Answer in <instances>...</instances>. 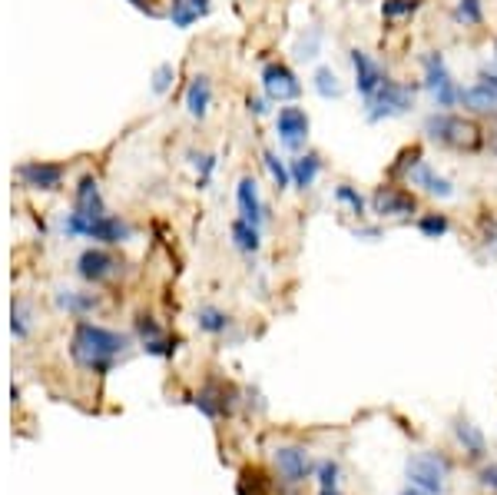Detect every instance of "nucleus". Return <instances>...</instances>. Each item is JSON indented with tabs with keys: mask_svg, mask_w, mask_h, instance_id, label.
I'll list each match as a JSON object with an SVG mask.
<instances>
[{
	"mask_svg": "<svg viewBox=\"0 0 497 495\" xmlns=\"http://www.w3.org/2000/svg\"><path fill=\"white\" fill-rule=\"evenodd\" d=\"M130 336L116 330H106L100 322L80 320L73 326L70 336V360L80 366L83 372H110L116 360H123L130 352Z\"/></svg>",
	"mask_w": 497,
	"mask_h": 495,
	"instance_id": "f257e3e1",
	"label": "nucleus"
},
{
	"mask_svg": "<svg viewBox=\"0 0 497 495\" xmlns=\"http://www.w3.org/2000/svg\"><path fill=\"white\" fill-rule=\"evenodd\" d=\"M425 140L437 144L441 150L451 154H467L474 156L487 146V130L481 126V120L471 114H455V110H431L425 117Z\"/></svg>",
	"mask_w": 497,
	"mask_h": 495,
	"instance_id": "f03ea898",
	"label": "nucleus"
},
{
	"mask_svg": "<svg viewBox=\"0 0 497 495\" xmlns=\"http://www.w3.org/2000/svg\"><path fill=\"white\" fill-rule=\"evenodd\" d=\"M63 237H80V239H93L100 247H120V243H130L133 239V227L123 217H113V213H103V217H87V213H63L60 219Z\"/></svg>",
	"mask_w": 497,
	"mask_h": 495,
	"instance_id": "7ed1b4c3",
	"label": "nucleus"
},
{
	"mask_svg": "<svg viewBox=\"0 0 497 495\" xmlns=\"http://www.w3.org/2000/svg\"><path fill=\"white\" fill-rule=\"evenodd\" d=\"M421 87L431 93V100H435V110H455L461 107V83L455 80V73L447 67L445 53L441 51H425L421 53Z\"/></svg>",
	"mask_w": 497,
	"mask_h": 495,
	"instance_id": "20e7f679",
	"label": "nucleus"
},
{
	"mask_svg": "<svg viewBox=\"0 0 497 495\" xmlns=\"http://www.w3.org/2000/svg\"><path fill=\"white\" fill-rule=\"evenodd\" d=\"M415 100H418V87L388 77L372 97H365V120L368 124H382V120L405 117L415 110Z\"/></svg>",
	"mask_w": 497,
	"mask_h": 495,
	"instance_id": "39448f33",
	"label": "nucleus"
},
{
	"mask_svg": "<svg viewBox=\"0 0 497 495\" xmlns=\"http://www.w3.org/2000/svg\"><path fill=\"white\" fill-rule=\"evenodd\" d=\"M368 210H372L378 219H411L418 210H421V203H418L415 190H408V186L398 183V180H385L382 186L372 190Z\"/></svg>",
	"mask_w": 497,
	"mask_h": 495,
	"instance_id": "423d86ee",
	"label": "nucleus"
},
{
	"mask_svg": "<svg viewBox=\"0 0 497 495\" xmlns=\"http://www.w3.org/2000/svg\"><path fill=\"white\" fill-rule=\"evenodd\" d=\"M461 107H465L471 117L497 120V61L494 67H481V70H477V80L461 90Z\"/></svg>",
	"mask_w": 497,
	"mask_h": 495,
	"instance_id": "0eeeda50",
	"label": "nucleus"
},
{
	"mask_svg": "<svg viewBox=\"0 0 497 495\" xmlns=\"http://www.w3.org/2000/svg\"><path fill=\"white\" fill-rule=\"evenodd\" d=\"M259 83H262V93L272 104H295L302 97V80L285 61L265 63L262 73H259Z\"/></svg>",
	"mask_w": 497,
	"mask_h": 495,
	"instance_id": "6e6552de",
	"label": "nucleus"
},
{
	"mask_svg": "<svg viewBox=\"0 0 497 495\" xmlns=\"http://www.w3.org/2000/svg\"><path fill=\"white\" fill-rule=\"evenodd\" d=\"M408 472V482L418 485V489H425L431 495H445L447 489V462L441 455L435 453H418L408 459L405 465Z\"/></svg>",
	"mask_w": 497,
	"mask_h": 495,
	"instance_id": "1a4fd4ad",
	"label": "nucleus"
},
{
	"mask_svg": "<svg viewBox=\"0 0 497 495\" xmlns=\"http://www.w3.org/2000/svg\"><path fill=\"white\" fill-rule=\"evenodd\" d=\"M120 273H123V259L113 257L106 247H90L77 257V276H80L83 283H90V286H103V283L116 279Z\"/></svg>",
	"mask_w": 497,
	"mask_h": 495,
	"instance_id": "9d476101",
	"label": "nucleus"
},
{
	"mask_svg": "<svg viewBox=\"0 0 497 495\" xmlns=\"http://www.w3.org/2000/svg\"><path fill=\"white\" fill-rule=\"evenodd\" d=\"M308 130H312V120L305 114V107H279V114H275V136H279V144L282 150L289 154H302V146L308 144Z\"/></svg>",
	"mask_w": 497,
	"mask_h": 495,
	"instance_id": "9b49d317",
	"label": "nucleus"
},
{
	"mask_svg": "<svg viewBox=\"0 0 497 495\" xmlns=\"http://www.w3.org/2000/svg\"><path fill=\"white\" fill-rule=\"evenodd\" d=\"M17 183L27 186V190H43V193H57L63 183H67V166L63 163H51V160H27L14 170Z\"/></svg>",
	"mask_w": 497,
	"mask_h": 495,
	"instance_id": "f8f14e48",
	"label": "nucleus"
},
{
	"mask_svg": "<svg viewBox=\"0 0 497 495\" xmlns=\"http://www.w3.org/2000/svg\"><path fill=\"white\" fill-rule=\"evenodd\" d=\"M272 465H275V472L292 485L305 482V479L312 475V455H308L305 445H275Z\"/></svg>",
	"mask_w": 497,
	"mask_h": 495,
	"instance_id": "ddd939ff",
	"label": "nucleus"
},
{
	"mask_svg": "<svg viewBox=\"0 0 497 495\" xmlns=\"http://www.w3.org/2000/svg\"><path fill=\"white\" fill-rule=\"evenodd\" d=\"M348 61H352V70H355V90L362 93V100L372 97V93L388 80L385 67H382L368 51H362V47H352V51H348Z\"/></svg>",
	"mask_w": 497,
	"mask_h": 495,
	"instance_id": "4468645a",
	"label": "nucleus"
},
{
	"mask_svg": "<svg viewBox=\"0 0 497 495\" xmlns=\"http://www.w3.org/2000/svg\"><path fill=\"white\" fill-rule=\"evenodd\" d=\"M235 207H239V217L249 219L253 227L262 229L265 219H269V210H265L262 196H259V180L255 176H239V183H235Z\"/></svg>",
	"mask_w": 497,
	"mask_h": 495,
	"instance_id": "2eb2a0df",
	"label": "nucleus"
},
{
	"mask_svg": "<svg viewBox=\"0 0 497 495\" xmlns=\"http://www.w3.org/2000/svg\"><path fill=\"white\" fill-rule=\"evenodd\" d=\"M183 107L193 120H206L209 117V107H213V80H209V73H196L193 80L186 83Z\"/></svg>",
	"mask_w": 497,
	"mask_h": 495,
	"instance_id": "dca6fc26",
	"label": "nucleus"
},
{
	"mask_svg": "<svg viewBox=\"0 0 497 495\" xmlns=\"http://www.w3.org/2000/svg\"><path fill=\"white\" fill-rule=\"evenodd\" d=\"M408 186H418V190H425L428 196H437V200L455 196V183H451L447 176L437 173V170L428 163V160H421V163L411 170V176H408Z\"/></svg>",
	"mask_w": 497,
	"mask_h": 495,
	"instance_id": "f3484780",
	"label": "nucleus"
},
{
	"mask_svg": "<svg viewBox=\"0 0 497 495\" xmlns=\"http://www.w3.org/2000/svg\"><path fill=\"white\" fill-rule=\"evenodd\" d=\"M73 210H77V213H87V217H103V213H106L100 183H97V176L93 173L80 176V183L73 190Z\"/></svg>",
	"mask_w": 497,
	"mask_h": 495,
	"instance_id": "a211bd4d",
	"label": "nucleus"
},
{
	"mask_svg": "<svg viewBox=\"0 0 497 495\" xmlns=\"http://www.w3.org/2000/svg\"><path fill=\"white\" fill-rule=\"evenodd\" d=\"M209 14H213V0H170L166 17H170L173 27L189 31L196 21H203V17H209Z\"/></svg>",
	"mask_w": 497,
	"mask_h": 495,
	"instance_id": "6ab92c4d",
	"label": "nucleus"
},
{
	"mask_svg": "<svg viewBox=\"0 0 497 495\" xmlns=\"http://www.w3.org/2000/svg\"><path fill=\"white\" fill-rule=\"evenodd\" d=\"M325 160L315 150H305V154H295V160H289V170H292V186L295 190H312L318 173H322Z\"/></svg>",
	"mask_w": 497,
	"mask_h": 495,
	"instance_id": "aec40b11",
	"label": "nucleus"
},
{
	"mask_svg": "<svg viewBox=\"0 0 497 495\" xmlns=\"http://www.w3.org/2000/svg\"><path fill=\"white\" fill-rule=\"evenodd\" d=\"M53 303H57V310L60 313L77 316V320H83L87 313L97 310V296H93V293H83V289H73V286H57Z\"/></svg>",
	"mask_w": 497,
	"mask_h": 495,
	"instance_id": "412c9836",
	"label": "nucleus"
},
{
	"mask_svg": "<svg viewBox=\"0 0 497 495\" xmlns=\"http://www.w3.org/2000/svg\"><path fill=\"white\" fill-rule=\"evenodd\" d=\"M196 406H199L209 419H219V416H225L229 406H233V389H225L219 382H209V386H203V389L196 392Z\"/></svg>",
	"mask_w": 497,
	"mask_h": 495,
	"instance_id": "4be33fe9",
	"label": "nucleus"
},
{
	"mask_svg": "<svg viewBox=\"0 0 497 495\" xmlns=\"http://www.w3.org/2000/svg\"><path fill=\"white\" fill-rule=\"evenodd\" d=\"M455 439H457V445L465 449L471 459H484V453H487V443H484V433L477 429L471 419H455Z\"/></svg>",
	"mask_w": 497,
	"mask_h": 495,
	"instance_id": "5701e85b",
	"label": "nucleus"
},
{
	"mask_svg": "<svg viewBox=\"0 0 497 495\" xmlns=\"http://www.w3.org/2000/svg\"><path fill=\"white\" fill-rule=\"evenodd\" d=\"M229 237H233V247L245 257H255L259 249H262V229L253 227L249 219H233V227H229Z\"/></svg>",
	"mask_w": 497,
	"mask_h": 495,
	"instance_id": "b1692460",
	"label": "nucleus"
},
{
	"mask_svg": "<svg viewBox=\"0 0 497 495\" xmlns=\"http://www.w3.org/2000/svg\"><path fill=\"white\" fill-rule=\"evenodd\" d=\"M425 160V146L421 144H411V146H401L398 156L388 163V180H398V183H408V176L415 170L418 163Z\"/></svg>",
	"mask_w": 497,
	"mask_h": 495,
	"instance_id": "393cba45",
	"label": "nucleus"
},
{
	"mask_svg": "<svg viewBox=\"0 0 497 495\" xmlns=\"http://www.w3.org/2000/svg\"><path fill=\"white\" fill-rule=\"evenodd\" d=\"M196 326H199L206 336H223V332H229V326H233V316L225 310H219V306H199V310H196Z\"/></svg>",
	"mask_w": 497,
	"mask_h": 495,
	"instance_id": "a878e982",
	"label": "nucleus"
},
{
	"mask_svg": "<svg viewBox=\"0 0 497 495\" xmlns=\"http://www.w3.org/2000/svg\"><path fill=\"white\" fill-rule=\"evenodd\" d=\"M312 90L322 97V100H338L342 93H345V87H342V77H338L332 67H315L312 70Z\"/></svg>",
	"mask_w": 497,
	"mask_h": 495,
	"instance_id": "bb28decb",
	"label": "nucleus"
},
{
	"mask_svg": "<svg viewBox=\"0 0 497 495\" xmlns=\"http://www.w3.org/2000/svg\"><path fill=\"white\" fill-rule=\"evenodd\" d=\"M457 27H467V31H477L484 27V0H455V11H451Z\"/></svg>",
	"mask_w": 497,
	"mask_h": 495,
	"instance_id": "cd10ccee",
	"label": "nucleus"
},
{
	"mask_svg": "<svg viewBox=\"0 0 497 495\" xmlns=\"http://www.w3.org/2000/svg\"><path fill=\"white\" fill-rule=\"evenodd\" d=\"M33 330V310H31V303L27 300H14L11 306V332H14V340H27Z\"/></svg>",
	"mask_w": 497,
	"mask_h": 495,
	"instance_id": "c85d7f7f",
	"label": "nucleus"
},
{
	"mask_svg": "<svg viewBox=\"0 0 497 495\" xmlns=\"http://www.w3.org/2000/svg\"><path fill=\"white\" fill-rule=\"evenodd\" d=\"M262 163H265V170H269V176H272V183L279 193L292 186V170H289V163H285L275 150H262Z\"/></svg>",
	"mask_w": 497,
	"mask_h": 495,
	"instance_id": "c756f323",
	"label": "nucleus"
},
{
	"mask_svg": "<svg viewBox=\"0 0 497 495\" xmlns=\"http://www.w3.org/2000/svg\"><path fill=\"white\" fill-rule=\"evenodd\" d=\"M322 43H325L322 27L312 23V27H305V33L299 37V43H295V57H299V61H315V57L322 53Z\"/></svg>",
	"mask_w": 497,
	"mask_h": 495,
	"instance_id": "7c9ffc66",
	"label": "nucleus"
},
{
	"mask_svg": "<svg viewBox=\"0 0 497 495\" xmlns=\"http://www.w3.org/2000/svg\"><path fill=\"white\" fill-rule=\"evenodd\" d=\"M421 7H425V0H382V17H385V23L408 21V17H415Z\"/></svg>",
	"mask_w": 497,
	"mask_h": 495,
	"instance_id": "2f4dec72",
	"label": "nucleus"
},
{
	"mask_svg": "<svg viewBox=\"0 0 497 495\" xmlns=\"http://www.w3.org/2000/svg\"><path fill=\"white\" fill-rule=\"evenodd\" d=\"M332 196H336V203L348 207V213H352V217L362 219V217L368 213V200H365L362 193H358V190H355L352 183H338V186H336V193H332Z\"/></svg>",
	"mask_w": 497,
	"mask_h": 495,
	"instance_id": "473e14b6",
	"label": "nucleus"
},
{
	"mask_svg": "<svg viewBox=\"0 0 497 495\" xmlns=\"http://www.w3.org/2000/svg\"><path fill=\"white\" fill-rule=\"evenodd\" d=\"M418 233L425 239H441L451 233V219H447V213H421L418 217Z\"/></svg>",
	"mask_w": 497,
	"mask_h": 495,
	"instance_id": "72a5a7b5",
	"label": "nucleus"
},
{
	"mask_svg": "<svg viewBox=\"0 0 497 495\" xmlns=\"http://www.w3.org/2000/svg\"><path fill=\"white\" fill-rule=\"evenodd\" d=\"M176 83V63L162 61L152 67V77H150V90L156 93V97H166V93L173 90Z\"/></svg>",
	"mask_w": 497,
	"mask_h": 495,
	"instance_id": "f704fd0d",
	"label": "nucleus"
},
{
	"mask_svg": "<svg viewBox=\"0 0 497 495\" xmlns=\"http://www.w3.org/2000/svg\"><path fill=\"white\" fill-rule=\"evenodd\" d=\"M189 163L196 166V183H199V190H206L209 180H213V173H216V156L213 154H189Z\"/></svg>",
	"mask_w": 497,
	"mask_h": 495,
	"instance_id": "c9c22d12",
	"label": "nucleus"
},
{
	"mask_svg": "<svg viewBox=\"0 0 497 495\" xmlns=\"http://www.w3.org/2000/svg\"><path fill=\"white\" fill-rule=\"evenodd\" d=\"M136 336H140L143 342H152V340H162L166 332H162V326L152 316H146V313H140L136 316Z\"/></svg>",
	"mask_w": 497,
	"mask_h": 495,
	"instance_id": "e433bc0d",
	"label": "nucleus"
},
{
	"mask_svg": "<svg viewBox=\"0 0 497 495\" xmlns=\"http://www.w3.org/2000/svg\"><path fill=\"white\" fill-rule=\"evenodd\" d=\"M318 485H322V489H338V462L325 459V462L318 465Z\"/></svg>",
	"mask_w": 497,
	"mask_h": 495,
	"instance_id": "4c0bfd02",
	"label": "nucleus"
},
{
	"mask_svg": "<svg viewBox=\"0 0 497 495\" xmlns=\"http://www.w3.org/2000/svg\"><path fill=\"white\" fill-rule=\"evenodd\" d=\"M481 223H484V247H487V253H497V217L491 213V217H484Z\"/></svg>",
	"mask_w": 497,
	"mask_h": 495,
	"instance_id": "58836bf2",
	"label": "nucleus"
},
{
	"mask_svg": "<svg viewBox=\"0 0 497 495\" xmlns=\"http://www.w3.org/2000/svg\"><path fill=\"white\" fill-rule=\"evenodd\" d=\"M269 104H272L269 97H253V93L245 97V110L253 117H269Z\"/></svg>",
	"mask_w": 497,
	"mask_h": 495,
	"instance_id": "ea45409f",
	"label": "nucleus"
},
{
	"mask_svg": "<svg viewBox=\"0 0 497 495\" xmlns=\"http://www.w3.org/2000/svg\"><path fill=\"white\" fill-rule=\"evenodd\" d=\"M126 4H130V7H136L140 14H146V17H152V21H156V17H162V11H160V4H156V0H126Z\"/></svg>",
	"mask_w": 497,
	"mask_h": 495,
	"instance_id": "a19ab883",
	"label": "nucleus"
},
{
	"mask_svg": "<svg viewBox=\"0 0 497 495\" xmlns=\"http://www.w3.org/2000/svg\"><path fill=\"white\" fill-rule=\"evenodd\" d=\"M477 482L484 485V489H491V492H497V465H484L477 472Z\"/></svg>",
	"mask_w": 497,
	"mask_h": 495,
	"instance_id": "79ce46f5",
	"label": "nucleus"
},
{
	"mask_svg": "<svg viewBox=\"0 0 497 495\" xmlns=\"http://www.w3.org/2000/svg\"><path fill=\"white\" fill-rule=\"evenodd\" d=\"M487 146H491V154L497 156V120H494V126L487 130Z\"/></svg>",
	"mask_w": 497,
	"mask_h": 495,
	"instance_id": "37998d69",
	"label": "nucleus"
},
{
	"mask_svg": "<svg viewBox=\"0 0 497 495\" xmlns=\"http://www.w3.org/2000/svg\"><path fill=\"white\" fill-rule=\"evenodd\" d=\"M398 495H431V492H425V489H418V485H408L405 492H398Z\"/></svg>",
	"mask_w": 497,
	"mask_h": 495,
	"instance_id": "c03bdc74",
	"label": "nucleus"
},
{
	"mask_svg": "<svg viewBox=\"0 0 497 495\" xmlns=\"http://www.w3.org/2000/svg\"><path fill=\"white\" fill-rule=\"evenodd\" d=\"M318 495H342L338 489H318Z\"/></svg>",
	"mask_w": 497,
	"mask_h": 495,
	"instance_id": "a18cd8bd",
	"label": "nucleus"
},
{
	"mask_svg": "<svg viewBox=\"0 0 497 495\" xmlns=\"http://www.w3.org/2000/svg\"><path fill=\"white\" fill-rule=\"evenodd\" d=\"M494 61H497V37H494Z\"/></svg>",
	"mask_w": 497,
	"mask_h": 495,
	"instance_id": "49530a36",
	"label": "nucleus"
}]
</instances>
